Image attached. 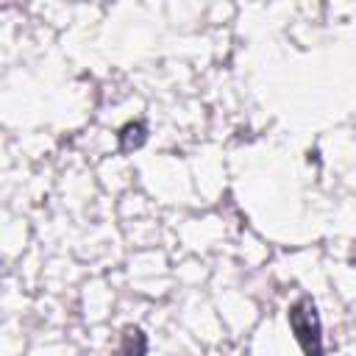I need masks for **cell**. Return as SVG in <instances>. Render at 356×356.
<instances>
[{
    "mask_svg": "<svg viewBox=\"0 0 356 356\" xmlns=\"http://www.w3.org/2000/svg\"><path fill=\"white\" fill-rule=\"evenodd\" d=\"M286 320L303 356H323V328H320V314L314 300L312 298L295 300L286 312Z\"/></svg>",
    "mask_w": 356,
    "mask_h": 356,
    "instance_id": "obj_1",
    "label": "cell"
},
{
    "mask_svg": "<svg viewBox=\"0 0 356 356\" xmlns=\"http://www.w3.org/2000/svg\"><path fill=\"white\" fill-rule=\"evenodd\" d=\"M145 350H147V339H145V334H142L136 325H128V328L122 331L117 356H145Z\"/></svg>",
    "mask_w": 356,
    "mask_h": 356,
    "instance_id": "obj_2",
    "label": "cell"
},
{
    "mask_svg": "<svg viewBox=\"0 0 356 356\" xmlns=\"http://www.w3.org/2000/svg\"><path fill=\"white\" fill-rule=\"evenodd\" d=\"M142 142H145V122H128V125L120 131V150H122V153L139 147Z\"/></svg>",
    "mask_w": 356,
    "mask_h": 356,
    "instance_id": "obj_3",
    "label": "cell"
}]
</instances>
